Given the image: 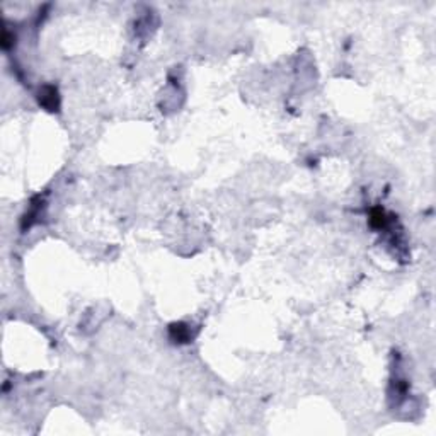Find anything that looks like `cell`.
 <instances>
[{
    "mask_svg": "<svg viewBox=\"0 0 436 436\" xmlns=\"http://www.w3.org/2000/svg\"><path fill=\"white\" fill-rule=\"evenodd\" d=\"M169 331H171V338L176 343H186L189 339V331L184 324H172Z\"/></svg>",
    "mask_w": 436,
    "mask_h": 436,
    "instance_id": "obj_1",
    "label": "cell"
}]
</instances>
